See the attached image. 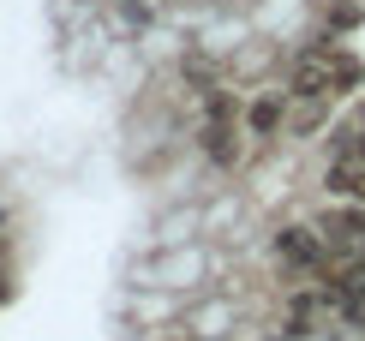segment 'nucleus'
<instances>
[{"instance_id": "1", "label": "nucleus", "mask_w": 365, "mask_h": 341, "mask_svg": "<svg viewBox=\"0 0 365 341\" xmlns=\"http://www.w3.org/2000/svg\"><path fill=\"white\" fill-rule=\"evenodd\" d=\"M204 156L216 168L240 162V126H234V102L222 90H204Z\"/></svg>"}, {"instance_id": "2", "label": "nucleus", "mask_w": 365, "mask_h": 341, "mask_svg": "<svg viewBox=\"0 0 365 341\" xmlns=\"http://www.w3.org/2000/svg\"><path fill=\"white\" fill-rule=\"evenodd\" d=\"M317 234H324V245H329V258H336V263L359 258V252H365V204L329 210L324 222H317Z\"/></svg>"}, {"instance_id": "3", "label": "nucleus", "mask_w": 365, "mask_h": 341, "mask_svg": "<svg viewBox=\"0 0 365 341\" xmlns=\"http://www.w3.org/2000/svg\"><path fill=\"white\" fill-rule=\"evenodd\" d=\"M287 96H336V54L329 49H306L287 72Z\"/></svg>"}, {"instance_id": "4", "label": "nucleus", "mask_w": 365, "mask_h": 341, "mask_svg": "<svg viewBox=\"0 0 365 341\" xmlns=\"http://www.w3.org/2000/svg\"><path fill=\"white\" fill-rule=\"evenodd\" d=\"M276 252H282V263H294V270H312V275H324L329 263H336L317 228H282V234H276Z\"/></svg>"}, {"instance_id": "5", "label": "nucleus", "mask_w": 365, "mask_h": 341, "mask_svg": "<svg viewBox=\"0 0 365 341\" xmlns=\"http://www.w3.org/2000/svg\"><path fill=\"white\" fill-rule=\"evenodd\" d=\"M287 102H294L287 90H264V96H252L246 102V132L252 138H276L287 126Z\"/></svg>"}, {"instance_id": "6", "label": "nucleus", "mask_w": 365, "mask_h": 341, "mask_svg": "<svg viewBox=\"0 0 365 341\" xmlns=\"http://www.w3.org/2000/svg\"><path fill=\"white\" fill-rule=\"evenodd\" d=\"M287 126H294V138H312L329 126V96H294L287 102Z\"/></svg>"}, {"instance_id": "7", "label": "nucleus", "mask_w": 365, "mask_h": 341, "mask_svg": "<svg viewBox=\"0 0 365 341\" xmlns=\"http://www.w3.org/2000/svg\"><path fill=\"white\" fill-rule=\"evenodd\" d=\"M359 19H365V12H359V0H341V6L329 12V24H336V30H354Z\"/></svg>"}, {"instance_id": "8", "label": "nucleus", "mask_w": 365, "mask_h": 341, "mask_svg": "<svg viewBox=\"0 0 365 341\" xmlns=\"http://www.w3.org/2000/svg\"><path fill=\"white\" fill-rule=\"evenodd\" d=\"M6 293H12V287H6V270H0V300H6Z\"/></svg>"}]
</instances>
